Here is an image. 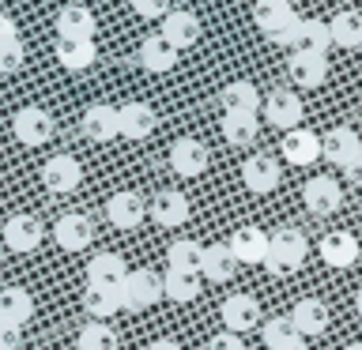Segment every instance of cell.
<instances>
[{"label": "cell", "mask_w": 362, "mask_h": 350, "mask_svg": "<svg viewBox=\"0 0 362 350\" xmlns=\"http://www.w3.org/2000/svg\"><path fill=\"white\" fill-rule=\"evenodd\" d=\"M305 253H310V241H305L302 230L294 226H283L268 237V256H264V271L272 279H291L294 271L305 264Z\"/></svg>", "instance_id": "1"}, {"label": "cell", "mask_w": 362, "mask_h": 350, "mask_svg": "<svg viewBox=\"0 0 362 350\" xmlns=\"http://www.w3.org/2000/svg\"><path fill=\"white\" fill-rule=\"evenodd\" d=\"M253 19H257V27L264 38H272L276 45H291V34H294L302 16L291 8V0H257Z\"/></svg>", "instance_id": "2"}, {"label": "cell", "mask_w": 362, "mask_h": 350, "mask_svg": "<svg viewBox=\"0 0 362 350\" xmlns=\"http://www.w3.org/2000/svg\"><path fill=\"white\" fill-rule=\"evenodd\" d=\"M117 298H121V309H129V313H144V309H151V305L163 298V275H155V271H129L124 275V282L117 286Z\"/></svg>", "instance_id": "3"}, {"label": "cell", "mask_w": 362, "mask_h": 350, "mask_svg": "<svg viewBox=\"0 0 362 350\" xmlns=\"http://www.w3.org/2000/svg\"><path fill=\"white\" fill-rule=\"evenodd\" d=\"M11 132L23 147H42L53 140V117L42 106H23L16 117H11Z\"/></svg>", "instance_id": "4"}, {"label": "cell", "mask_w": 362, "mask_h": 350, "mask_svg": "<svg viewBox=\"0 0 362 350\" xmlns=\"http://www.w3.org/2000/svg\"><path fill=\"white\" fill-rule=\"evenodd\" d=\"M260 113H264V121L272 124V128H298L302 124V98L294 95V90L287 87H279V90H272V95L260 102Z\"/></svg>", "instance_id": "5"}, {"label": "cell", "mask_w": 362, "mask_h": 350, "mask_svg": "<svg viewBox=\"0 0 362 350\" xmlns=\"http://www.w3.org/2000/svg\"><path fill=\"white\" fill-rule=\"evenodd\" d=\"M79 181H83V166H79V158L72 155H53L45 158L42 166V185L57 192V196H64V192H76Z\"/></svg>", "instance_id": "6"}, {"label": "cell", "mask_w": 362, "mask_h": 350, "mask_svg": "<svg viewBox=\"0 0 362 350\" xmlns=\"http://www.w3.org/2000/svg\"><path fill=\"white\" fill-rule=\"evenodd\" d=\"M106 219L117 226V230H136V226L147 219V203H144L140 192L121 188V192H113V196L106 200Z\"/></svg>", "instance_id": "7"}, {"label": "cell", "mask_w": 362, "mask_h": 350, "mask_svg": "<svg viewBox=\"0 0 362 350\" xmlns=\"http://www.w3.org/2000/svg\"><path fill=\"white\" fill-rule=\"evenodd\" d=\"M302 203L310 215H336L344 207V188L332 177H310L302 185Z\"/></svg>", "instance_id": "8"}, {"label": "cell", "mask_w": 362, "mask_h": 350, "mask_svg": "<svg viewBox=\"0 0 362 350\" xmlns=\"http://www.w3.org/2000/svg\"><path fill=\"white\" fill-rule=\"evenodd\" d=\"M223 324H226V332H234V335H245V332H253V327L260 324V305L253 294H230V298L223 301Z\"/></svg>", "instance_id": "9"}, {"label": "cell", "mask_w": 362, "mask_h": 350, "mask_svg": "<svg viewBox=\"0 0 362 350\" xmlns=\"http://www.w3.org/2000/svg\"><path fill=\"white\" fill-rule=\"evenodd\" d=\"M170 169L177 177H200L208 169V147L192 135H181V140L170 147Z\"/></svg>", "instance_id": "10"}, {"label": "cell", "mask_w": 362, "mask_h": 350, "mask_svg": "<svg viewBox=\"0 0 362 350\" xmlns=\"http://www.w3.org/2000/svg\"><path fill=\"white\" fill-rule=\"evenodd\" d=\"M317 253L328 267L344 271V267H355L358 264V237L347 234V230H336V234H325L321 245H317Z\"/></svg>", "instance_id": "11"}, {"label": "cell", "mask_w": 362, "mask_h": 350, "mask_svg": "<svg viewBox=\"0 0 362 350\" xmlns=\"http://www.w3.org/2000/svg\"><path fill=\"white\" fill-rule=\"evenodd\" d=\"M53 237H57V245H61L64 253H79V248H87L90 241H95V226H90L87 215L68 211V215H61V219H57Z\"/></svg>", "instance_id": "12"}, {"label": "cell", "mask_w": 362, "mask_h": 350, "mask_svg": "<svg viewBox=\"0 0 362 350\" xmlns=\"http://www.w3.org/2000/svg\"><path fill=\"white\" fill-rule=\"evenodd\" d=\"M95 11L83 4H64L57 11V38H79V42H95Z\"/></svg>", "instance_id": "13"}, {"label": "cell", "mask_w": 362, "mask_h": 350, "mask_svg": "<svg viewBox=\"0 0 362 350\" xmlns=\"http://www.w3.org/2000/svg\"><path fill=\"white\" fill-rule=\"evenodd\" d=\"M158 34L181 53V49H189V45L200 42V19L192 16V11H185V8H170V16L163 19V30Z\"/></svg>", "instance_id": "14"}, {"label": "cell", "mask_w": 362, "mask_h": 350, "mask_svg": "<svg viewBox=\"0 0 362 350\" xmlns=\"http://www.w3.org/2000/svg\"><path fill=\"white\" fill-rule=\"evenodd\" d=\"M279 151L291 166H313L317 158H321V135L310 132V128H291L283 135Z\"/></svg>", "instance_id": "15"}, {"label": "cell", "mask_w": 362, "mask_h": 350, "mask_svg": "<svg viewBox=\"0 0 362 350\" xmlns=\"http://www.w3.org/2000/svg\"><path fill=\"white\" fill-rule=\"evenodd\" d=\"M328 45H332V34H328V23L325 19H298V27L291 34V53H317L325 56Z\"/></svg>", "instance_id": "16"}, {"label": "cell", "mask_w": 362, "mask_h": 350, "mask_svg": "<svg viewBox=\"0 0 362 350\" xmlns=\"http://www.w3.org/2000/svg\"><path fill=\"white\" fill-rule=\"evenodd\" d=\"M83 135L95 143H110L121 135V121H117V106H106V102H98V106H87L83 109Z\"/></svg>", "instance_id": "17"}, {"label": "cell", "mask_w": 362, "mask_h": 350, "mask_svg": "<svg viewBox=\"0 0 362 350\" xmlns=\"http://www.w3.org/2000/svg\"><path fill=\"white\" fill-rule=\"evenodd\" d=\"M42 237H45V230L34 215H11L4 222V245L16 248V253H34L42 245Z\"/></svg>", "instance_id": "18"}, {"label": "cell", "mask_w": 362, "mask_h": 350, "mask_svg": "<svg viewBox=\"0 0 362 350\" xmlns=\"http://www.w3.org/2000/svg\"><path fill=\"white\" fill-rule=\"evenodd\" d=\"M226 245H230L238 264H264L268 256V234L257 230V226H238Z\"/></svg>", "instance_id": "19"}, {"label": "cell", "mask_w": 362, "mask_h": 350, "mask_svg": "<svg viewBox=\"0 0 362 350\" xmlns=\"http://www.w3.org/2000/svg\"><path fill=\"white\" fill-rule=\"evenodd\" d=\"M117 121H121L124 140H147V135L158 128V113L147 106V102H129V106H121Z\"/></svg>", "instance_id": "20"}, {"label": "cell", "mask_w": 362, "mask_h": 350, "mask_svg": "<svg viewBox=\"0 0 362 350\" xmlns=\"http://www.w3.org/2000/svg\"><path fill=\"white\" fill-rule=\"evenodd\" d=\"M242 181L249 192H257V196H264L279 185V162L272 155H253L242 162Z\"/></svg>", "instance_id": "21"}, {"label": "cell", "mask_w": 362, "mask_h": 350, "mask_svg": "<svg viewBox=\"0 0 362 350\" xmlns=\"http://www.w3.org/2000/svg\"><path fill=\"white\" fill-rule=\"evenodd\" d=\"M287 72H291V79H294L298 87L313 90V87H321L325 79H328V56H317V53H291V56H287Z\"/></svg>", "instance_id": "22"}, {"label": "cell", "mask_w": 362, "mask_h": 350, "mask_svg": "<svg viewBox=\"0 0 362 350\" xmlns=\"http://www.w3.org/2000/svg\"><path fill=\"white\" fill-rule=\"evenodd\" d=\"M124 275H129V267H124V260L117 253H98L90 260L87 267V286H98V290H117Z\"/></svg>", "instance_id": "23"}, {"label": "cell", "mask_w": 362, "mask_h": 350, "mask_svg": "<svg viewBox=\"0 0 362 350\" xmlns=\"http://www.w3.org/2000/svg\"><path fill=\"white\" fill-rule=\"evenodd\" d=\"M358 147H362V143H358L355 128H344V124H339V128H332L328 135H321V158H328V162L339 166V169L351 162V155H355Z\"/></svg>", "instance_id": "24"}, {"label": "cell", "mask_w": 362, "mask_h": 350, "mask_svg": "<svg viewBox=\"0 0 362 350\" xmlns=\"http://www.w3.org/2000/svg\"><path fill=\"white\" fill-rule=\"evenodd\" d=\"M151 219L158 226H181V222H189V200L181 196L177 188H163L151 200Z\"/></svg>", "instance_id": "25"}, {"label": "cell", "mask_w": 362, "mask_h": 350, "mask_svg": "<svg viewBox=\"0 0 362 350\" xmlns=\"http://www.w3.org/2000/svg\"><path fill=\"white\" fill-rule=\"evenodd\" d=\"M140 64L147 68V72H170V68L177 64V49L170 45L163 34H147V38L140 42Z\"/></svg>", "instance_id": "26"}, {"label": "cell", "mask_w": 362, "mask_h": 350, "mask_svg": "<svg viewBox=\"0 0 362 350\" xmlns=\"http://www.w3.org/2000/svg\"><path fill=\"white\" fill-rule=\"evenodd\" d=\"M219 102H223L226 113H260V102H264V98H260L257 83H249V79H234V83L223 87Z\"/></svg>", "instance_id": "27"}, {"label": "cell", "mask_w": 362, "mask_h": 350, "mask_svg": "<svg viewBox=\"0 0 362 350\" xmlns=\"http://www.w3.org/2000/svg\"><path fill=\"white\" fill-rule=\"evenodd\" d=\"M328 34H332V45L339 49H358L362 45V11H336L328 19Z\"/></svg>", "instance_id": "28"}, {"label": "cell", "mask_w": 362, "mask_h": 350, "mask_svg": "<svg viewBox=\"0 0 362 350\" xmlns=\"http://www.w3.org/2000/svg\"><path fill=\"white\" fill-rule=\"evenodd\" d=\"M291 324H294V332H298V335H321L325 327H328V309H325V301L302 298L298 305H294V313H291Z\"/></svg>", "instance_id": "29"}, {"label": "cell", "mask_w": 362, "mask_h": 350, "mask_svg": "<svg viewBox=\"0 0 362 350\" xmlns=\"http://www.w3.org/2000/svg\"><path fill=\"white\" fill-rule=\"evenodd\" d=\"M57 61H61V68H68V72H83V68L95 64V42H79V38H57Z\"/></svg>", "instance_id": "30"}, {"label": "cell", "mask_w": 362, "mask_h": 350, "mask_svg": "<svg viewBox=\"0 0 362 350\" xmlns=\"http://www.w3.org/2000/svg\"><path fill=\"white\" fill-rule=\"evenodd\" d=\"M234 271H238V260H234V253H230V245H211V248H204V256H200V275H204V279L226 282V279H234Z\"/></svg>", "instance_id": "31"}, {"label": "cell", "mask_w": 362, "mask_h": 350, "mask_svg": "<svg viewBox=\"0 0 362 350\" xmlns=\"http://www.w3.org/2000/svg\"><path fill=\"white\" fill-rule=\"evenodd\" d=\"M34 316V298L23 286H4L0 290V320L23 327Z\"/></svg>", "instance_id": "32"}, {"label": "cell", "mask_w": 362, "mask_h": 350, "mask_svg": "<svg viewBox=\"0 0 362 350\" xmlns=\"http://www.w3.org/2000/svg\"><path fill=\"white\" fill-rule=\"evenodd\" d=\"M260 132L257 113H223V140L230 147H249Z\"/></svg>", "instance_id": "33"}, {"label": "cell", "mask_w": 362, "mask_h": 350, "mask_svg": "<svg viewBox=\"0 0 362 350\" xmlns=\"http://www.w3.org/2000/svg\"><path fill=\"white\" fill-rule=\"evenodd\" d=\"M200 290H204L200 275H185V271H166V275H163V298L177 301V305L197 301Z\"/></svg>", "instance_id": "34"}, {"label": "cell", "mask_w": 362, "mask_h": 350, "mask_svg": "<svg viewBox=\"0 0 362 350\" xmlns=\"http://www.w3.org/2000/svg\"><path fill=\"white\" fill-rule=\"evenodd\" d=\"M200 256H204V245L197 241H174L166 248V260H170V271H185V275H200Z\"/></svg>", "instance_id": "35"}, {"label": "cell", "mask_w": 362, "mask_h": 350, "mask_svg": "<svg viewBox=\"0 0 362 350\" xmlns=\"http://www.w3.org/2000/svg\"><path fill=\"white\" fill-rule=\"evenodd\" d=\"M76 350H117V332L102 320H90V324L79 327Z\"/></svg>", "instance_id": "36"}, {"label": "cell", "mask_w": 362, "mask_h": 350, "mask_svg": "<svg viewBox=\"0 0 362 350\" xmlns=\"http://www.w3.org/2000/svg\"><path fill=\"white\" fill-rule=\"evenodd\" d=\"M83 309H87L90 320H102V324H106L113 313H121V298H117V290L87 286V294H83Z\"/></svg>", "instance_id": "37"}, {"label": "cell", "mask_w": 362, "mask_h": 350, "mask_svg": "<svg viewBox=\"0 0 362 350\" xmlns=\"http://www.w3.org/2000/svg\"><path fill=\"white\" fill-rule=\"evenodd\" d=\"M260 335H264V346H268V350H291V346L302 343V335L294 332L291 316H272Z\"/></svg>", "instance_id": "38"}, {"label": "cell", "mask_w": 362, "mask_h": 350, "mask_svg": "<svg viewBox=\"0 0 362 350\" xmlns=\"http://www.w3.org/2000/svg\"><path fill=\"white\" fill-rule=\"evenodd\" d=\"M23 61H27V49H23V42H4L0 45V76H11V72H19Z\"/></svg>", "instance_id": "39"}, {"label": "cell", "mask_w": 362, "mask_h": 350, "mask_svg": "<svg viewBox=\"0 0 362 350\" xmlns=\"http://www.w3.org/2000/svg\"><path fill=\"white\" fill-rule=\"evenodd\" d=\"M174 0H132V11L140 19H166Z\"/></svg>", "instance_id": "40"}, {"label": "cell", "mask_w": 362, "mask_h": 350, "mask_svg": "<svg viewBox=\"0 0 362 350\" xmlns=\"http://www.w3.org/2000/svg\"><path fill=\"white\" fill-rule=\"evenodd\" d=\"M208 350H245V339L234 335V332H219L208 339Z\"/></svg>", "instance_id": "41"}, {"label": "cell", "mask_w": 362, "mask_h": 350, "mask_svg": "<svg viewBox=\"0 0 362 350\" xmlns=\"http://www.w3.org/2000/svg\"><path fill=\"white\" fill-rule=\"evenodd\" d=\"M19 343H23V327L0 320V350H19Z\"/></svg>", "instance_id": "42"}, {"label": "cell", "mask_w": 362, "mask_h": 350, "mask_svg": "<svg viewBox=\"0 0 362 350\" xmlns=\"http://www.w3.org/2000/svg\"><path fill=\"white\" fill-rule=\"evenodd\" d=\"M344 177H347L355 188H362V147H358L355 155H351V162L344 166Z\"/></svg>", "instance_id": "43"}, {"label": "cell", "mask_w": 362, "mask_h": 350, "mask_svg": "<svg viewBox=\"0 0 362 350\" xmlns=\"http://www.w3.org/2000/svg\"><path fill=\"white\" fill-rule=\"evenodd\" d=\"M16 38H19L16 19H11V16H0V45H4V42H16Z\"/></svg>", "instance_id": "44"}, {"label": "cell", "mask_w": 362, "mask_h": 350, "mask_svg": "<svg viewBox=\"0 0 362 350\" xmlns=\"http://www.w3.org/2000/svg\"><path fill=\"white\" fill-rule=\"evenodd\" d=\"M147 350H181V343H174V339H155Z\"/></svg>", "instance_id": "45"}, {"label": "cell", "mask_w": 362, "mask_h": 350, "mask_svg": "<svg viewBox=\"0 0 362 350\" xmlns=\"http://www.w3.org/2000/svg\"><path fill=\"white\" fill-rule=\"evenodd\" d=\"M355 305H358V316H362V290L355 294Z\"/></svg>", "instance_id": "46"}, {"label": "cell", "mask_w": 362, "mask_h": 350, "mask_svg": "<svg viewBox=\"0 0 362 350\" xmlns=\"http://www.w3.org/2000/svg\"><path fill=\"white\" fill-rule=\"evenodd\" d=\"M344 350H362V343H351V346H344Z\"/></svg>", "instance_id": "47"}, {"label": "cell", "mask_w": 362, "mask_h": 350, "mask_svg": "<svg viewBox=\"0 0 362 350\" xmlns=\"http://www.w3.org/2000/svg\"><path fill=\"white\" fill-rule=\"evenodd\" d=\"M291 350H310V346H305V343H298V346H291Z\"/></svg>", "instance_id": "48"}, {"label": "cell", "mask_w": 362, "mask_h": 350, "mask_svg": "<svg viewBox=\"0 0 362 350\" xmlns=\"http://www.w3.org/2000/svg\"><path fill=\"white\" fill-rule=\"evenodd\" d=\"M0 267H4V248H0Z\"/></svg>", "instance_id": "49"}, {"label": "cell", "mask_w": 362, "mask_h": 350, "mask_svg": "<svg viewBox=\"0 0 362 350\" xmlns=\"http://www.w3.org/2000/svg\"><path fill=\"white\" fill-rule=\"evenodd\" d=\"M358 219H362V207H358Z\"/></svg>", "instance_id": "50"}]
</instances>
